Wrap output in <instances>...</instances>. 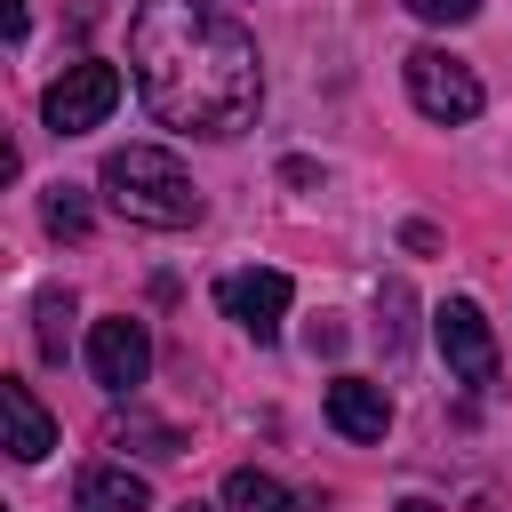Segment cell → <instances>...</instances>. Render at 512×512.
Listing matches in <instances>:
<instances>
[{
    "label": "cell",
    "instance_id": "15",
    "mask_svg": "<svg viewBox=\"0 0 512 512\" xmlns=\"http://www.w3.org/2000/svg\"><path fill=\"white\" fill-rule=\"evenodd\" d=\"M0 32H8V40H24V0H0Z\"/></svg>",
    "mask_w": 512,
    "mask_h": 512
},
{
    "label": "cell",
    "instance_id": "13",
    "mask_svg": "<svg viewBox=\"0 0 512 512\" xmlns=\"http://www.w3.org/2000/svg\"><path fill=\"white\" fill-rule=\"evenodd\" d=\"M40 224H48L56 240H80V232H88V200H80L72 184H56V192L40 200Z\"/></svg>",
    "mask_w": 512,
    "mask_h": 512
},
{
    "label": "cell",
    "instance_id": "2",
    "mask_svg": "<svg viewBox=\"0 0 512 512\" xmlns=\"http://www.w3.org/2000/svg\"><path fill=\"white\" fill-rule=\"evenodd\" d=\"M104 200L128 216V224H152V232H184V224H200V184L184 176V160L176 152H160V144H120V152H104Z\"/></svg>",
    "mask_w": 512,
    "mask_h": 512
},
{
    "label": "cell",
    "instance_id": "14",
    "mask_svg": "<svg viewBox=\"0 0 512 512\" xmlns=\"http://www.w3.org/2000/svg\"><path fill=\"white\" fill-rule=\"evenodd\" d=\"M408 16H424V24H472L480 0H408Z\"/></svg>",
    "mask_w": 512,
    "mask_h": 512
},
{
    "label": "cell",
    "instance_id": "3",
    "mask_svg": "<svg viewBox=\"0 0 512 512\" xmlns=\"http://www.w3.org/2000/svg\"><path fill=\"white\" fill-rule=\"evenodd\" d=\"M400 72H408V96H416V112H424V120L464 128V120H480V104H488L480 72H472L464 56H448V48H416Z\"/></svg>",
    "mask_w": 512,
    "mask_h": 512
},
{
    "label": "cell",
    "instance_id": "5",
    "mask_svg": "<svg viewBox=\"0 0 512 512\" xmlns=\"http://www.w3.org/2000/svg\"><path fill=\"white\" fill-rule=\"evenodd\" d=\"M432 344H440V360H448V376L464 392H496V336H488V320H480L472 296H448L432 312Z\"/></svg>",
    "mask_w": 512,
    "mask_h": 512
},
{
    "label": "cell",
    "instance_id": "7",
    "mask_svg": "<svg viewBox=\"0 0 512 512\" xmlns=\"http://www.w3.org/2000/svg\"><path fill=\"white\" fill-rule=\"evenodd\" d=\"M88 376H96L104 392H136V384L152 376V336H144V320H128V312L96 320V328H88Z\"/></svg>",
    "mask_w": 512,
    "mask_h": 512
},
{
    "label": "cell",
    "instance_id": "4",
    "mask_svg": "<svg viewBox=\"0 0 512 512\" xmlns=\"http://www.w3.org/2000/svg\"><path fill=\"white\" fill-rule=\"evenodd\" d=\"M120 64H104V56H80V64H64L56 80H48V96H40V120L56 128V136H80V128H96L112 104H120Z\"/></svg>",
    "mask_w": 512,
    "mask_h": 512
},
{
    "label": "cell",
    "instance_id": "12",
    "mask_svg": "<svg viewBox=\"0 0 512 512\" xmlns=\"http://www.w3.org/2000/svg\"><path fill=\"white\" fill-rule=\"evenodd\" d=\"M64 320H72V288H40L32 296V344H40V360H64Z\"/></svg>",
    "mask_w": 512,
    "mask_h": 512
},
{
    "label": "cell",
    "instance_id": "6",
    "mask_svg": "<svg viewBox=\"0 0 512 512\" xmlns=\"http://www.w3.org/2000/svg\"><path fill=\"white\" fill-rule=\"evenodd\" d=\"M216 304H224V320H240L256 344H272L280 320H288V304H296V288H288V272L248 264V272H224V280H216Z\"/></svg>",
    "mask_w": 512,
    "mask_h": 512
},
{
    "label": "cell",
    "instance_id": "11",
    "mask_svg": "<svg viewBox=\"0 0 512 512\" xmlns=\"http://www.w3.org/2000/svg\"><path fill=\"white\" fill-rule=\"evenodd\" d=\"M224 512H320L312 496H288L272 472H256V464H240L232 480H224Z\"/></svg>",
    "mask_w": 512,
    "mask_h": 512
},
{
    "label": "cell",
    "instance_id": "8",
    "mask_svg": "<svg viewBox=\"0 0 512 512\" xmlns=\"http://www.w3.org/2000/svg\"><path fill=\"white\" fill-rule=\"evenodd\" d=\"M328 424H336L344 440H384V432H392V392L368 384V376H336V384H328Z\"/></svg>",
    "mask_w": 512,
    "mask_h": 512
},
{
    "label": "cell",
    "instance_id": "10",
    "mask_svg": "<svg viewBox=\"0 0 512 512\" xmlns=\"http://www.w3.org/2000/svg\"><path fill=\"white\" fill-rule=\"evenodd\" d=\"M72 504H80V512H152V488H144V472H128V464H88V472L72 480Z\"/></svg>",
    "mask_w": 512,
    "mask_h": 512
},
{
    "label": "cell",
    "instance_id": "9",
    "mask_svg": "<svg viewBox=\"0 0 512 512\" xmlns=\"http://www.w3.org/2000/svg\"><path fill=\"white\" fill-rule=\"evenodd\" d=\"M0 424H8V456H16V464H40V456L56 448V416H48V408L32 400V384H16V376L0 384Z\"/></svg>",
    "mask_w": 512,
    "mask_h": 512
},
{
    "label": "cell",
    "instance_id": "16",
    "mask_svg": "<svg viewBox=\"0 0 512 512\" xmlns=\"http://www.w3.org/2000/svg\"><path fill=\"white\" fill-rule=\"evenodd\" d=\"M176 512H208V504H176Z\"/></svg>",
    "mask_w": 512,
    "mask_h": 512
},
{
    "label": "cell",
    "instance_id": "1",
    "mask_svg": "<svg viewBox=\"0 0 512 512\" xmlns=\"http://www.w3.org/2000/svg\"><path fill=\"white\" fill-rule=\"evenodd\" d=\"M136 96L176 136H240L264 104L256 40L208 0H144L128 16Z\"/></svg>",
    "mask_w": 512,
    "mask_h": 512
}]
</instances>
